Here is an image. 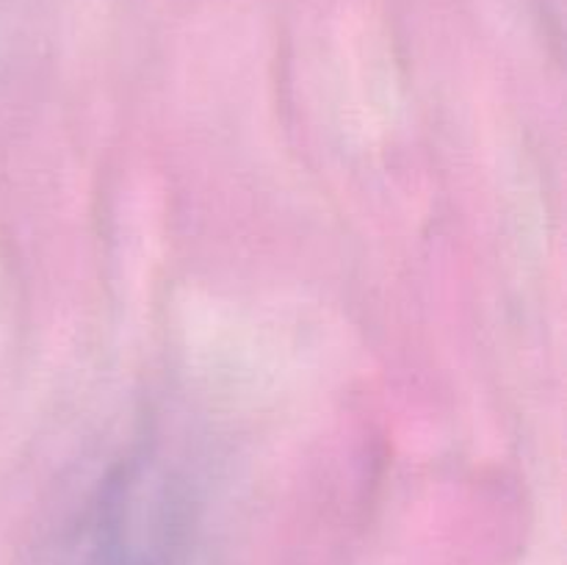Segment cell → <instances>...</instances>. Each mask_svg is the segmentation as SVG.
<instances>
[{"label":"cell","instance_id":"cell-1","mask_svg":"<svg viewBox=\"0 0 567 565\" xmlns=\"http://www.w3.org/2000/svg\"><path fill=\"white\" fill-rule=\"evenodd\" d=\"M78 565H172L161 526L144 524L138 515H111L94 530Z\"/></svg>","mask_w":567,"mask_h":565}]
</instances>
